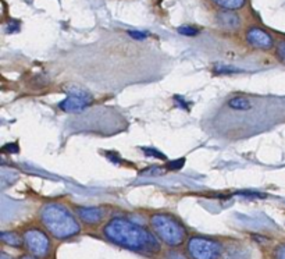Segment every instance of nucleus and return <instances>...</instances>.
<instances>
[{
	"mask_svg": "<svg viewBox=\"0 0 285 259\" xmlns=\"http://www.w3.org/2000/svg\"><path fill=\"white\" fill-rule=\"evenodd\" d=\"M103 233L107 240L120 245L123 248H128L136 252L153 255L160 251L159 241L150 231L144 229L142 226L124 217L111 219L103 229Z\"/></svg>",
	"mask_w": 285,
	"mask_h": 259,
	"instance_id": "f257e3e1",
	"label": "nucleus"
},
{
	"mask_svg": "<svg viewBox=\"0 0 285 259\" xmlns=\"http://www.w3.org/2000/svg\"><path fill=\"white\" fill-rule=\"evenodd\" d=\"M40 220L44 223L45 229L58 240L73 237L81 230L79 223L73 213L58 203L45 205L40 211Z\"/></svg>",
	"mask_w": 285,
	"mask_h": 259,
	"instance_id": "f03ea898",
	"label": "nucleus"
},
{
	"mask_svg": "<svg viewBox=\"0 0 285 259\" xmlns=\"http://www.w3.org/2000/svg\"><path fill=\"white\" fill-rule=\"evenodd\" d=\"M150 226L160 240L165 241L166 244L171 247L181 245L187 237L184 226L170 215H165V213L153 215L150 217Z\"/></svg>",
	"mask_w": 285,
	"mask_h": 259,
	"instance_id": "7ed1b4c3",
	"label": "nucleus"
},
{
	"mask_svg": "<svg viewBox=\"0 0 285 259\" xmlns=\"http://www.w3.org/2000/svg\"><path fill=\"white\" fill-rule=\"evenodd\" d=\"M187 250L192 259H218L222 252L221 245L217 241L205 237L189 238Z\"/></svg>",
	"mask_w": 285,
	"mask_h": 259,
	"instance_id": "20e7f679",
	"label": "nucleus"
},
{
	"mask_svg": "<svg viewBox=\"0 0 285 259\" xmlns=\"http://www.w3.org/2000/svg\"><path fill=\"white\" fill-rule=\"evenodd\" d=\"M25 247L28 248L31 254H34L36 258H44L49 254L50 241L49 237L44 231L39 229H27L23 234Z\"/></svg>",
	"mask_w": 285,
	"mask_h": 259,
	"instance_id": "39448f33",
	"label": "nucleus"
},
{
	"mask_svg": "<svg viewBox=\"0 0 285 259\" xmlns=\"http://www.w3.org/2000/svg\"><path fill=\"white\" fill-rule=\"evenodd\" d=\"M247 42L252 48L261 49V50H269L274 46V39L266 31H263L259 27H251L247 32Z\"/></svg>",
	"mask_w": 285,
	"mask_h": 259,
	"instance_id": "423d86ee",
	"label": "nucleus"
},
{
	"mask_svg": "<svg viewBox=\"0 0 285 259\" xmlns=\"http://www.w3.org/2000/svg\"><path fill=\"white\" fill-rule=\"evenodd\" d=\"M91 103V96L87 94H73V95H68L66 99L58 103V107L63 112L67 113H78V112H83L87 109L88 106Z\"/></svg>",
	"mask_w": 285,
	"mask_h": 259,
	"instance_id": "0eeeda50",
	"label": "nucleus"
},
{
	"mask_svg": "<svg viewBox=\"0 0 285 259\" xmlns=\"http://www.w3.org/2000/svg\"><path fill=\"white\" fill-rule=\"evenodd\" d=\"M217 24L222 29L234 31L241 27V18L237 13H234V10H224L217 14Z\"/></svg>",
	"mask_w": 285,
	"mask_h": 259,
	"instance_id": "6e6552de",
	"label": "nucleus"
},
{
	"mask_svg": "<svg viewBox=\"0 0 285 259\" xmlns=\"http://www.w3.org/2000/svg\"><path fill=\"white\" fill-rule=\"evenodd\" d=\"M77 213L79 216V219L88 225H96L103 219L105 212L100 208L95 207H81L77 209Z\"/></svg>",
	"mask_w": 285,
	"mask_h": 259,
	"instance_id": "1a4fd4ad",
	"label": "nucleus"
},
{
	"mask_svg": "<svg viewBox=\"0 0 285 259\" xmlns=\"http://www.w3.org/2000/svg\"><path fill=\"white\" fill-rule=\"evenodd\" d=\"M228 106L234 109V110H249L252 107V103L249 99L243 98V96H235L228 101Z\"/></svg>",
	"mask_w": 285,
	"mask_h": 259,
	"instance_id": "9d476101",
	"label": "nucleus"
},
{
	"mask_svg": "<svg viewBox=\"0 0 285 259\" xmlns=\"http://www.w3.org/2000/svg\"><path fill=\"white\" fill-rule=\"evenodd\" d=\"M0 237H2V241L5 243V244L10 245V247H21L23 245V241H24V238H21L17 233H14V231H3L2 234H0Z\"/></svg>",
	"mask_w": 285,
	"mask_h": 259,
	"instance_id": "9b49d317",
	"label": "nucleus"
},
{
	"mask_svg": "<svg viewBox=\"0 0 285 259\" xmlns=\"http://www.w3.org/2000/svg\"><path fill=\"white\" fill-rule=\"evenodd\" d=\"M212 2L222 10H239L247 0H212Z\"/></svg>",
	"mask_w": 285,
	"mask_h": 259,
	"instance_id": "f8f14e48",
	"label": "nucleus"
},
{
	"mask_svg": "<svg viewBox=\"0 0 285 259\" xmlns=\"http://www.w3.org/2000/svg\"><path fill=\"white\" fill-rule=\"evenodd\" d=\"M178 32L185 36H196L199 34V29H196L195 27H189V25H182L178 28Z\"/></svg>",
	"mask_w": 285,
	"mask_h": 259,
	"instance_id": "ddd939ff",
	"label": "nucleus"
},
{
	"mask_svg": "<svg viewBox=\"0 0 285 259\" xmlns=\"http://www.w3.org/2000/svg\"><path fill=\"white\" fill-rule=\"evenodd\" d=\"M142 151H144V154L146 155V156H150V158H156V159H161V160H165L166 156L160 151H157V149L155 148H142Z\"/></svg>",
	"mask_w": 285,
	"mask_h": 259,
	"instance_id": "4468645a",
	"label": "nucleus"
},
{
	"mask_svg": "<svg viewBox=\"0 0 285 259\" xmlns=\"http://www.w3.org/2000/svg\"><path fill=\"white\" fill-rule=\"evenodd\" d=\"M276 56H277V59L282 63V64H285V41H281V42H278V45H277V49H276Z\"/></svg>",
	"mask_w": 285,
	"mask_h": 259,
	"instance_id": "2eb2a0df",
	"label": "nucleus"
},
{
	"mask_svg": "<svg viewBox=\"0 0 285 259\" xmlns=\"http://www.w3.org/2000/svg\"><path fill=\"white\" fill-rule=\"evenodd\" d=\"M184 163H185V159L181 158V159H178V160L169 162V164H167V169H169V170H178V169H181L182 166H184Z\"/></svg>",
	"mask_w": 285,
	"mask_h": 259,
	"instance_id": "dca6fc26",
	"label": "nucleus"
},
{
	"mask_svg": "<svg viewBox=\"0 0 285 259\" xmlns=\"http://www.w3.org/2000/svg\"><path fill=\"white\" fill-rule=\"evenodd\" d=\"M163 173V169L160 168H148L145 170H142L140 174L142 176H157V174H161Z\"/></svg>",
	"mask_w": 285,
	"mask_h": 259,
	"instance_id": "f3484780",
	"label": "nucleus"
},
{
	"mask_svg": "<svg viewBox=\"0 0 285 259\" xmlns=\"http://www.w3.org/2000/svg\"><path fill=\"white\" fill-rule=\"evenodd\" d=\"M128 35H130L131 38L136 39V41H144L148 36V34L142 32V31H128Z\"/></svg>",
	"mask_w": 285,
	"mask_h": 259,
	"instance_id": "a211bd4d",
	"label": "nucleus"
},
{
	"mask_svg": "<svg viewBox=\"0 0 285 259\" xmlns=\"http://www.w3.org/2000/svg\"><path fill=\"white\" fill-rule=\"evenodd\" d=\"M216 71L224 72V74H231V72L239 71V70L235 67H228V66H216Z\"/></svg>",
	"mask_w": 285,
	"mask_h": 259,
	"instance_id": "6ab92c4d",
	"label": "nucleus"
},
{
	"mask_svg": "<svg viewBox=\"0 0 285 259\" xmlns=\"http://www.w3.org/2000/svg\"><path fill=\"white\" fill-rule=\"evenodd\" d=\"M274 255H276V259H285V244L278 245L276 248Z\"/></svg>",
	"mask_w": 285,
	"mask_h": 259,
	"instance_id": "aec40b11",
	"label": "nucleus"
},
{
	"mask_svg": "<svg viewBox=\"0 0 285 259\" xmlns=\"http://www.w3.org/2000/svg\"><path fill=\"white\" fill-rule=\"evenodd\" d=\"M3 151L5 152H13V154H17L18 152V145L17 144H7L3 146Z\"/></svg>",
	"mask_w": 285,
	"mask_h": 259,
	"instance_id": "412c9836",
	"label": "nucleus"
},
{
	"mask_svg": "<svg viewBox=\"0 0 285 259\" xmlns=\"http://www.w3.org/2000/svg\"><path fill=\"white\" fill-rule=\"evenodd\" d=\"M18 28L19 23H17V21H10L7 24V32H15V31H18Z\"/></svg>",
	"mask_w": 285,
	"mask_h": 259,
	"instance_id": "4be33fe9",
	"label": "nucleus"
},
{
	"mask_svg": "<svg viewBox=\"0 0 285 259\" xmlns=\"http://www.w3.org/2000/svg\"><path fill=\"white\" fill-rule=\"evenodd\" d=\"M174 101L177 102V103H179V106L181 107H184V109H187V110H189V103H187V102L181 98V96H174Z\"/></svg>",
	"mask_w": 285,
	"mask_h": 259,
	"instance_id": "5701e85b",
	"label": "nucleus"
},
{
	"mask_svg": "<svg viewBox=\"0 0 285 259\" xmlns=\"http://www.w3.org/2000/svg\"><path fill=\"white\" fill-rule=\"evenodd\" d=\"M19 259H36V258H35V255L34 256H32V255H23Z\"/></svg>",
	"mask_w": 285,
	"mask_h": 259,
	"instance_id": "b1692460",
	"label": "nucleus"
},
{
	"mask_svg": "<svg viewBox=\"0 0 285 259\" xmlns=\"http://www.w3.org/2000/svg\"><path fill=\"white\" fill-rule=\"evenodd\" d=\"M0 259H13V258H11V256H9V255L3 252V254L0 255Z\"/></svg>",
	"mask_w": 285,
	"mask_h": 259,
	"instance_id": "393cba45",
	"label": "nucleus"
}]
</instances>
